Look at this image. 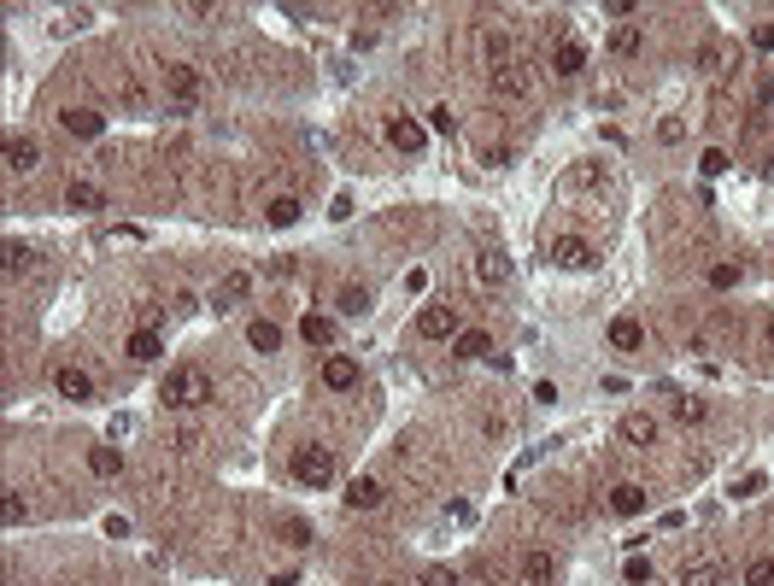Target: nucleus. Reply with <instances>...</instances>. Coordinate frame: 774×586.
<instances>
[{
  "label": "nucleus",
  "mask_w": 774,
  "mask_h": 586,
  "mask_svg": "<svg viewBox=\"0 0 774 586\" xmlns=\"http://www.w3.org/2000/svg\"><path fill=\"white\" fill-rule=\"evenodd\" d=\"M218 399V388H211V376L199 364H177L165 381H159V405L165 410H199Z\"/></svg>",
  "instance_id": "obj_1"
},
{
  "label": "nucleus",
  "mask_w": 774,
  "mask_h": 586,
  "mask_svg": "<svg viewBox=\"0 0 774 586\" xmlns=\"http://www.w3.org/2000/svg\"><path fill=\"white\" fill-rule=\"evenodd\" d=\"M288 469H294L299 487H329L334 481V452L329 446H299V452L288 457Z\"/></svg>",
  "instance_id": "obj_2"
},
{
  "label": "nucleus",
  "mask_w": 774,
  "mask_h": 586,
  "mask_svg": "<svg viewBox=\"0 0 774 586\" xmlns=\"http://www.w3.org/2000/svg\"><path fill=\"white\" fill-rule=\"evenodd\" d=\"M165 89H170V118H189L199 106V94H206V82H199L194 65H170L165 71Z\"/></svg>",
  "instance_id": "obj_3"
},
{
  "label": "nucleus",
  "mask_w": 774,
  "mask_h": 586,
  "mask_svg": "<svg viewBox=\"0 0 774 586\" xmlns=\"http://www.w3.org/2000/svg\"><path fill=\"white\" fill-rule=\"evenodd\" d=\"M487 89H493V100H528V94H534V65H528V59L498 65L493 77H487Z\"/></svg>",
  "instance_id": "obj_4"
},
{
  "label": "nucleus",
  "mask_w": 774,
  "mask_h": 586,
  "mask_svg": "<svg viewBox=\"0 0 774 586\" xmlns=\"http://www.w3.org/2000/svg\"><path fill=\"white\" fill-rule=\"evenodd\" d=\"M417 334L422 341H458V334H464V317H458V305H422Z\"/></svg>",
  "instance_id": "obj_5"
},
{
  "label": "nucleus",
  "mask_w": 774,
  "mask_h": 586,
  "mask_svg": "<svg viewBox=\"0 0 774 586\" xmlns=\"http://www.w3.org/2000/svg\"><path fill=\"white\" fill-rule=\"evenodd\" d=\"M247 293H253V276H247V270H229V276H218V288H211L206 305H211V311H235Z\"/></svg>",
  "instance_id": "obj_6"
},
{
  "label": "nucleus",
  "mask_w": 774,
  "mask_h": 586,
  "mask_svg": "<svg viewBox=\"0 0 774 586\" xmlns=\"http://www.w3.org/2000/svg\"><path fill=\"white\" fill-rule=\"evenodd\" d=\"M605 504H610V516H640V510L652 504V493H645L640 481H616V487L605 493Z\"/></svg>",
  "instance_id": "obj_7"
},
{
  "label": "nucleus",
  "mask_w": 774,
  "mask_h": 586,
  "mask_svg": "<svg viewBox=\"0 0 774 586\" xmlns=\"http://www.w3.org/2000/svg\"><path fill=\"white\" fill-rule=\"evenodd\" d=\"M35 165H42V141H35V135H12L6 141V170L12 177H30Z\"/></svg>",
  "instance_id": "obj_8"
},
{
  "label": "nucleus",
  "mask_w": 774,
  "mask_h": 586,
  "mask_svg": "<svg viewBox=\"0 0 774 586\" xmlns=\"http://www.w3.org/2000/svg\"><path fill=\"white\" fill-rule=\"evenodd\" d=\"M476 282H481V288H498V282H510L505 246H481V253H476Z\"/></svg>",
  "instance_id": "obj_9"
},
{
  "label": "nucleus",
  "mask_w": 774,
  "mask_h": 586,
  "mask_svg": "<svg viewBox=\"0 0 774 586\" xmlns=\"http://www.w3.org/2000/svg\"><path fill=\"white\" fill-rule=\"evenodd\" d=\"M387 141H393L399 153H422V147H429V130H422L417 118H387Z\"/></svg>",
  "instance_id": "obj_10"
},
{
  "label": "nucleus",
  "mask_w": 774,
  "mask_h": 586,
  "mask_svg": "<svg viewBox=\"0 0 774 586\" xmlns=\"http://www.w3.org/2000/svg\"><path fill=\"white\" fill-rule=\"evenodd\" d=\"M323 388H329V393H353V388H358V364H353L346 352L323 358Z\"/></svg>",
  "instance_id": "obj_11"
},
{
  "label": "nucleus",
  "mask_w": 774,
  "mask_h": 586,
  "mask_svg": "<svg viewBox=\"0 0 774 586\" xmlns=\"http://www.w3.org/2000/svg\"><path fill=\"white\" fill-rule=\"evenodd\" d=\"M616 440H622V446H652V440H657V417H645V410H628V417L616 422Z\"/></svg>",
  "instance_id": "obj_12"
},
{
  "label": "nucleus",
  "mask_w": 774,
  "mask_h": 586,
  "mask_svg": "<svg viewBox=\"0 0 774 586\" xmlns=\"http://www.w3.org/2000/svg\"><path fill=\"white\" fill-rule=\"evenodd\" d=\"M53 388H59V399H77V405H82V399H94V376H89V370H77V364H65L53 376Z\"/></svg>",
  "instance_id": "obj_13"
},
{
  "label": "nucleus",
  "mask_w": 774,
  "mask_h": 586,
  "mask_svg": "<svg viewBox=\"0 0 774 586\" xmlns=\"http://www.w3.org/2000/svg\"><path fill=\"white\" fill-rule=\"evenodd\" d=\"M59 123H65V135H77V141H94V135L106 130V118H100V111H89V106H71Z\"/></svg>",
  "instance_id": "obj_14"
},
{
  "label": "nucleus",
  "mask_w": 774,
  "mask_h": 586,
  "mask_svg": "<svg viewBox=\"0 0 774 586\" xmlns=\"http://www.w3.org/2000/svg\"><path fill=\"white\" fill-rule=\"evenodd\" d=\"M452 358H464V364H476V358H493V334L487 329H464L452 341Z\"/></svg>",
  "instance_id": "obj_15"
},
{
  "label": "nucleus",
  "mask_w": 774,
  "mask_h": 586,
  "mask_svg": "<svg viewBox=\"0 0 774 586\" xmlns=\"http://www.w3.org/2000/svg\"><path fill=\"white\" fill-rule=\"evenodd\" d=\"M341 498H346V510H376L382 498H387V487H382V481H370V476H358Z\"/></svg>",
  "instance_id": "obj_16"
},
{
  "label": "nucleus",
  "mask_w": 774,
  "mask_h": 586,
  "mask_svg": "<svg viewBox=\"0 0 774 586\" xmlns=\"http://www.w3.org/2000/svg\"><path fill=\"white\" fill-rule=\"evenodd\" d=\"M552 258H557L564 270H586V264H593V246H586L581 235H564V241L552 246Z\"/></svg>",
  "instance_id": "obj_17"
},
{
  "label": "nucleus",
  "mask_w": 774,
  "mask_h": 586,
  "mask_svg": "<svg viewBox=\"0 0 774 586\" xmlns=\"http://www.w3.org/2000/svg\"><path fill=\"white\" fill-rule=\"evenodd\" d=\"M552 575H557V557L552 552H522V581H528V586H552Z\"/></svg>",
  "instance_id": "obj_18"
},
{
  "label": "nucleus",
  "mask_w": 774,
  "mask_h": 586,
  "mask_svg": "<svg viewBox=\"0 0 774 586\" xmlns=\"http://www.w3.org/2000/svg\"><path fill=\"white\" fill-rule=\"evenodd\" d=\"M610 346H616V352H640V346H645L640 317H616V322H610Z\"/></svg>",
  "instance_id": "obj_19"
},
{
  "label": "nucleus",
  "mask_w": 774,
  "mask_h": 586,
  "mask_svg": "<svg viewBox=\"0 0 774 586\" xmlns=\"http://www.w3.org/2000/svg\"><path fill=\"white\" fill-rule=\"evenodd\" d=\"M123 352H130L135 364H153V358L165 352V341H159V329H135L130 341H123Z\"/></svg>",
  "instance_id": "obj_20"
},
{
  "label": "nucleus",
  "mask_w": 774,
  "mask_h": 586,
  "mask_svg": "<svg viewBox=\"0 0 774 586\" xmlns=\"http://www.w3.org/2000/svg\"><path fill=\"white\" fill-rule=\"evenodd\" d=\"M552 71H557V77H581V71H586V47L581 42H557Z\"/></svg>",
  "instance_id": "obj_21"
},
{
  "label": "nucleus",
  "mask_w": 774,
  "mask_h": 586,
  "mask_svg": "<svg viewBox=\"0 0 774 586\" xmlns=\"http://www.w3.org/2000/svg\"><path fill=\"white\" fill-rule=\"evenodd\" d=\"M681 586H721V563L716 557H692V563L681 569Z\"/></svg>",
  "instance_id": "obj_22"
},
{
  "label": "nucleus",
  "mask_w": 774,
  "mask_h": 586,
  "mask_svg": "<svg viewBox=\"0 0 774 586\" xmlns=\"http://www.w3.org/2000/svg\"><path fill=\"white\" fill-rule=\"evenodd\" d=\"M334 334H341V322H334V317H305V322H299V341H305V346H334Z\"/></svg>",
  "instance_id": "obj_23"
},
{
  "label": "nucleus",
  "mask_w": 774,
  "mask_h": 586,
  "mask_svg": "<svg viewBox=\"0 0 774 586\" xmlns=\"http://www.w3.org/2000/svg\"><path fill=\"white\" fill-rule=\"evenodd\" d=\"M640 42H645L640 24H616V30H610V53H616V59H634V53H640Z\"/></svg>",
  "instance_id": "obj_24"
},
{
  "label": "nucleus",
  "mask_w": 774,
  "mask_h": 586,
  "mask_svg": "<svg viewBox=\"0 0 774 586\" xmlns=\"http://www.w3.org/2000/svg\"><path fill=\"white\" fill-rule=\"evenodd\" d=\"M247 346H253V352H276V346H282V329H276L270 317H258L253 329H247Z\"/></svg>",
  "instance_id": "obj_25"
},
{
  "label": "nucleus",
  "mask_w": 774,
  "mask_h": 586,
  "mask_svg": "<svg viewBox=\"0 0 774 586\" xmlns=\"http://www.w3.org/2000/svg\"><path fill=\"white\" fill-rule=\"evenodd\" d=\"M100 199H106V194H100L94 182H71V188H65V206L71 211H100Z\"/></svg>",
  "instance_id": "obj_26"
},
{
  "label": "nucleus",
  "mask_w": 774,
  "mask_h": 586,
  "mask_svg": "<svg viewBox=\"0 0 774 586\" xmlns=\"http://www.w3.org/2000/svg\"><path fill=\"white\" fill-rule=\"evenodd\" d=\"M89 469H94V476H118V469H123V452H118V446H94V452H89Z\"/></svg>",
  "instance_id": "obj_27"
},
{
  "label": "nucleus",
  "mask_w": 774,
  "mask_h": 586,
  "mask_svg": "<svg viewBox=\"0 0 774 586\" xmlns=\"http://www.w3.org/2000/svg\"><path fill=\"white\" fill-rule=\"evenodd\" d=\"M276 229H288V223H299V199L294 194H282V199H270V211H265Z\"/></svg>",
  "instance_id": "obj_28"
},
{
  "label": "nucleus",
  "mask_w": 774,
  "mask_h": 586,
  "mask_svg": "<svg viewBox=\"0 0 774 586\" xmlns=\"http://www.w3.org/2000/svg\"><path fill=\"white\" fill-rule=\"evenodd\" d=\"M35 264V253L24 241H6V276H24V270Z\"/></svg>",
  "instance_id": "obj_29"
},
{
  "label": "nucleus",
  "mask_w": 774,
  "mask_h": 586,
  "mask_svg": "<svg viewBox=\"0 0 774 586\" xmlns=\"http://www.w3.org/2000/svg\"><path fill=\"white\" fill-rule=\"evenodd\" d=\"M370 311V288H341V317H364Z\"/></svg>",
  "instance_id": "obj_30"
},
{
  "label": "nucleus",
  "mask_w": 774,
  "mask_h": 586,
  "mask_svg": "<svg viewBox=\"0 0 774 586\" xmlns=\"http://www.w3.org/2000/svg\"><path fill=\"white\" fill-rule=\"evenodd\" d=\"M745 586H774V557H751L745 563Z\"/></svg>",
  "instance_id": "obj_31"
},
{
  "label": "nucleus",
  "mask_w": 774,
  "mask_h": 586,
  "mask_svg": "<svg viewBox=\"0 0 774 586\" xmlns=\"http://www.w3.org/2000/svg\"><path fill=\"white\" fill-rule=\"evenodd\" d=\"M745 264H710V288H740Z\"/></svg>",
  "instance_id": "obj_32"
},
{
  "label": "nucleus",
  "mask_w": 774,
  "mask_h": 586,
  "mask_svg": "<svg viewBox=\"0 0 774 586\" xmlns=\"http://www.w3.org/2000/svg\"><path fill=\"white\" fill-rule=\"evenodd\" d=\"M24 516H30V510H24V498H18V493L0 498V522H6V528H24Z\"/></svg>",
  "instance_id": "obj_33"
},
{
  "label": "nucleus",
  "mask_w": 774,
  "mask_h": 586,
  "mask_svg": "<svg viewBox=\"0 0 774 586\" xmlns=\"http://www.w3.org/2000/svg\"><path fill=\"white\" fill-rule=\"evenodd\" d=\"M721 59H728V47H721V42H704V47H698V71H721Z\"/></svg>",
  "instance_id": "obj_34"
},
{
  "label": "nucleus",
  "mask_w": 774,
  "mask_h": 586,
  "mask_svg": "<svg viewBox=\"0 0 774 586\" xmlns=\"http://www.w3.org/2000/svg\"><path fill=\"white\" fill-rule=\"evenodd\" d=\"M429 130H434V135H452V130H458V111H452V106H434V111H429Z\"/></svg>",
  "instance_id": "obj_35"
},
{
  "label": "nucleus",
  "mask_w": 774,
  "mask_h": 586,
  "mask_svg": "<svg viewBox=\"0 0 774 586\" xmlns=\"http://www.w3.org/2000/svg\"><path fill=\"white\" fill-rule=\"evenodd\" d=\"M675 417H681V422H704L710 405H704V399H675Z\"/></svg>",
  "instance_id": "obj_36"
},
{
  "label": "nucleus",
  "mask_w": 774,
  "mask_h": 586,
  "mask_svg": "<svg viewBox=\"0 0 774 586\" xmlns=\"http://www.w3.org/2000/svg\"><path fill=\"white\" fill-rule=\"evenodd\" d=\"M763 487H769V476H757V469H751V476H740V481H733V498H757Z\"/></svg>",
  "instance_id": "obj_37"
},
{
  "label": "nucleus",
  "mask_w": 774,
  "mask_h": 586,
  "mask_svg": "<svg viewBox=\"0 0 774 586\" xmlns=\"http://www.w3.org/2000/svg\"><path fill=\"white\" fill-rule=\"evenodd\" d=\"M698 170H704V177H721V170H728V153H721V147H710V153L698 159Z\"/></svg>",
  "instance_id": "obj_38"
},
{
  "label": "nucleus",
  "mask_w": 774,
  "mask_h": 586,
  "mask_svg": "<svg viewBox=\"0 0 774 586\" xmlns=\"http://www.w3.org/2000/svg\"><path fill=\"white\" fill-rule=\"evenodd\" d=\"M622 581H628V586H645V581H652V563H645V557H634V563L622 569Z\"/></svg>",
  "instance_id": "obj_39"
},
{
  "label": "nucleus",
  "mask_w": 774,
  "mask_h": 586,
  "mask_svg": "<svg viewBox=\"0 0 774 586\" xmlns=\"http://www.w3.org/2000/svg\"><path fill=\"white\" fill-rule=\"evenodd\" d=\"M282 540H288V545H311V528H305V522H282Z\"/></svg>",
  "instance_id": "obj_40"
},
{
  "label": "nucleus",
  "mask_w": 774,
  "mask_h": 586,
  "mask_svg": "<svg viewBox=\"0 0 774 586\" xmlns=\"http://www.w3.org/2000/svg\"><path fill=\"white\" fill-rule=\"evenodd\" d=\"M170 446H177V452H194V446H199V428H177V434H170Z\"/></svg>",
  "instance_id": "obj_41"
},
{
  "label": "nucleus",
  "mask_w": 774,
  "mask_h": 586,
  "mask_svg": "<svg viewBox=\"0 0 774 586\" xmlns=\"http://www.w3.org/2000/svg\"><path fill=\"white\" fill-rule=\"evenodd\" d=\"M422 586H458V569H429Z\"/></svg>",
  "instance_id": "obj_42"
},
{
  "label": "nucleus",
  "mask_w": 774,
  "mask_h": 586,
  "mask_svg": "<svg viewBox=\"0 0 774 586\" xmlns=\"http://www.w3.org/2000/svg\"><path fill=\"white\" fill-rule=\"evenodd\" d=\"M82 24H89V12H65V18H59L53 30H59V35H71V30H82Z\"/></svg>",
  "instance_id": "obj_43"
},
{
  "label": "nucleus",
  "mask_w": 774,
  "mask_h": 586,
  "mask_svg": "<svg viewBox=\"0 0 774 586\" xmlns=\"http://www.w3.org/2000/svg\"><path fill=\"white\" fill-rule=\"evenodd\" d=\"M123 106H130V111H141V106H147V94H141V82H123Z\"/></svg>",
  "instance_id": "obj_44"
},
{
  "label": "nucleus",
  "mask_w": 774,
  "mask_h": 586,
  "mask_svg": "<svg viewBox=\"0 0 774 586\" xmlns=\"http://www.w3.org/2000/svg\"><path fill=\"white\" fill-rule=\"evenodd\" d=\"M751 42L763 47V53H774V18H769V24H757V35H751Z\"/></svg>",
  "instance_id": "obj_45"
},
{
  "label": "nucleus",
  "mask_w": 774,
  "mask_h": 586,
  "mask_svg": "<svg viewBox=\"0 0 774 586\" xmlns=\"http://www.w3.org/2000/svg\"><path fill=\"white\" fill-rule=\"evenodd\" d=\"M135 317H141V329H159V317H165V311H159V305H135Z\"/></svg>",
  "instance_id": "obj_46"
},
{
  "label": "nucleus",
  "mask_w": 774,
  "mask_h": 586,
  "mask_svg": "<svg viewBox=\"0 0 774 586\" xmlns=\"http://www.w3.org/2000/svg\"><path fill=\"white\" fill-rule=\"evenodd\" d=\"M757 100H763V106H774V77L763 82V94H757Z\"/></svg>",
  "instance_id": "obj_47"
},
{
  "label": "nucleus",
  "mask_w": 774,
  "mask_h": 586,
  "mask_svg": "<svg viewBox=\"0 0 774 586\" xmlns=\"http://www.w3.org/2000/svg\"><path fill=\"white\" fill-rule=\"evenodd\" d=\"M763 177H769V182H774V153H769V165H763Z\"/></svg>",
  "instance_id": "obj_48"
},
{
  "label": "nucleus",
  "mask_w": 774,
  "mask_h": 586,
  "mask_svg": "<svg viewBox=\"0 0 774 586\" xmlns=\"http://www.w3.org/2000/svg\"><path fill=\"white\" fill-rule=\"evenodd\" d=\"M769 346H774V322H769Z\"/></svg>",
  "instance_id": "obj_49"
},
{
  "label": "nucleus",
  "mask_w": 774,
  "mask_h": 586,
  "mask_svg": "<svg viewBox=\"0 0 774 586\" xmlns=\"http://www.w3.org/2000/svg\"><path fill=\"white\" fill-rule=\"evenodd\" d=\"M411 586H422V581H411Z\"/></svg>",
  "instance_id": "obj_50"
}]
</instances>
